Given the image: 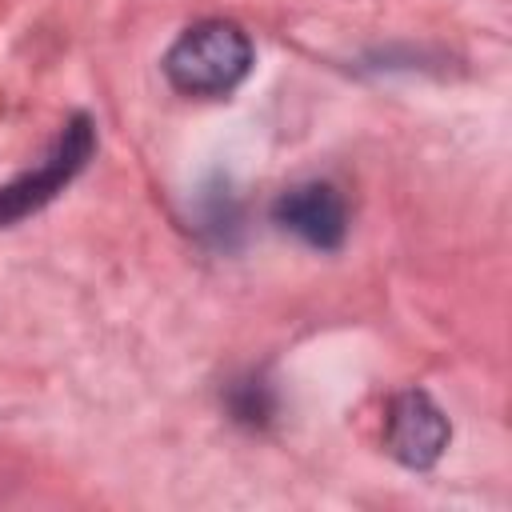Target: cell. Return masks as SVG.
I'll list each match as a JSON object with an SVG mask.
<instances>
[{"instance_id":"obj_1","label":"cell","mask_w":512,"mask_h":512,"mask_svg":"<svg viewBox=\"0 0 512 512\" xmlns=\"http://www.w3.org/2000/svg\"><path fill=\"white\" fill-rule=\"evenodd\" d=\"M252 68V40L232 20H200L176 36L164 76L184 96H224Z\"/></svg>"},{"instance_id":"obj_2","label":"cell","mask_w":512,"mask_h":512,"mask_svg":"<svg viewBox=\"0 0 512 512\" xmlns=\"http://www.w3.org/2000/svg\"><path fill=\"white\" fill-rule=\"evenodd\" d=\"M92 152H96V124H92V116H84V112L68 116V124L60 128V136L52 140L44 160L0 188V228L16 224V220L40 212L48 200H56L84 172Z\"/></svg>"},{"instance_id":"obj_3","label":"cell","mask_w":512,"mask_h":512,"mask_svg":"<svg viewBox=\"0 0 512 512\" xmlns=\"http://www.w3.org/2000/svg\"><path fill=\"white\" fill-rule=\"evenodd\" d=\"M448 436H452V428L428 392L408 388V392L392 396L388 416H384V444L400 464L432 468L444 456Z\"/></svg>"},{"instance_id":"obj_4","label":"cell","mask_w":512,"mask_h":512,"mask_svg":"<svg viewBox=\"0 0 512 512\" xmlns=\"http://www.w3.org/2000/svg\"><path fill=\"white\" fill-rule=\"evenodd\" d=\"M272 220L284 232H292L296 240H304L308 248H320V252H336L348 236L344 196L324 180L292 184L288 192H280L276 204H272Z\"/></svg>"},{"instance_id":"obj_5","label":"cell","mask_w":512,"mask_h":512,"mask_svg":"<svg viewBox=\"0 0 512 512\" xmlns=\"http://www.w3.org/2000/svg\"><path fill=\"white\" fill-rule=\"evenodd\" d=\"M232 412H236V420H244V424H264V420L272 416V396H268V388H264L260 380L236 384V388H232Z\"/></svg>"}]
</instances>
